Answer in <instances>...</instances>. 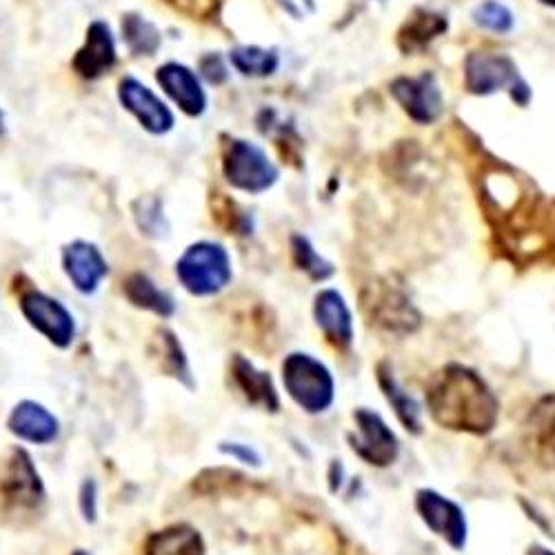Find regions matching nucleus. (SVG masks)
Listing matches in <instances>:
<instances>
[{
    "mask_svg": "<svg viewBox=\"0 0 555 555\" xmlns=\"http://www.w3.org/2000/svg\"><path fill=\"white\" fill-rule=\"evenodd\" d=\"M427 411L442 427L460 434L489 436L500 418V400L474 369L451 362L427 385Z\"/></svg>",
    "mask_w": 555,
    "mask_h": 555,
    "instance_id": "1",
    "label": "nucleus"
},
{
    "mask_svg": "<svg viewBox=\"0 0 555 555\" xmlns=\"http://www.w3.org/2000/svg\"><path fill=\"white\" fill-rule=\"evenodd\" d=\"M220 158L224 180L243 194H264L281 178V169L269 158V154L260 145L247 141V138H224Z\"/></svg>",
    "mask_w": 555,
    "mask_h": 555,
    "instance_id": "2",
    "label": "nucleus"
},
{
    "mask_svg": "<svg viewBox=\"0 0 555 555\" xmlns=\"http://www.w3.org/2000/svg\"><path fill=\"white\" fill-rule=\"evenodd\" d=\"M287 396L307 413H325L336 400V380L330 366L311 353L294 351L283 360Z\"/></svg>",
    "mask_w": 555,
    "mask_h": 555,
    "instance_id": "3",
    "label": "nucleus"
},
{
    "mask_svg": "<svg viewBox=\"0 0 555 555\" xmlns=\"http://www.w3.org/2000/svg\"><path fill=\"white\" fill-rule=\"evenodd\" d=\"M180 285L192 296H216L231 283V256L220 243L201 241L182 251L176 262Z\"/></svg>",
    "mask_w": 555,
    "mask_h": 555,
    "instance_id": "4",
    "label": "nucleus"
},
{
    "mask_svg": "<svg viewBox=\"0 0 555 555\" xmlns=\"http://www.w3.org/2000/svg\"><path fill=\"white\" fill-rule=\"evenodd\" d=\"M360 305L369 322L387 334L409 336L418 332L423 325L421 311L415 309L411 298L398 285L376 283L364 287Z\"/></svg>",
    "mask_w": 555,
    "mask_h": 555,
    "instance_id": "5",
    "label": "nucleus"
},
{
    "mask_svg": "<svg viewBox=\"0 0 555 555\" xmlns=\"http://www.w3.org/2000/svg\"><path fill=\"white\" fill-rule=\"evenodd\" d=\"M353 423L356 434H349L351 451L366 465L378 469L391 467L400 455V440L383 415L360 406L353 411Z\"/></svg>",
    "mask_w": 555,
    "mask_h": 555,
    "instance_id": "6",
    "label": "nucleus"
},
{
    "mask_svg": "<svg viewBox=\"0 0 555 555\" xmlns=\"http://www.w3.org/2000/svg\"><path fill=\"white\" fill-rule=\"evenodd\" d=\"M120 107L152 135H167L176 127V116L167 101H163L152 87L135 76H122L118 80Z\"/></svg>",
    "mask_w": 555,
    "mask_h": 555,
    "instance_id": "7",
    "label": "nucleus"
},
{
    "mask_svg": "<svg viewBox=\"0 0 555 555\" xmlns=\"http://www.w3.org/2000/svg\"><path fill=\"white\" fill-rule=\"evenodd\" d=\"M415 512L431 533L442 538L453 551L467 546L469 525L462 506L436 489H421L415 493Z\"/></svg>",
    "mask_w": 555,
    "mask_h": 555,
    "instance_id": "8",
    "label": "nucleus"
},
{
    "mask_svg": "<svg viewBox=\"0 0 555 555\" xmlns=\"http://www.w3.org/2000/svg\"><path fill=\"white\" fill-rule=\"evenodd\" d=\"M391 96L418 125H434L444 114V96L434 74L400 76L391 82Z\"/></svg>",
    "mask_w": 555,
    "mask_h": 555,
    "instance_id": "9",
    "label": "nucleus"
},
{
    "mask_svg": "<svg viewBox=\"0 0 555 555\" xmlns=\"http://www.w3.org/2000/svg\"><path fill=\"white\" fill-rule=\"evenodd\" d=\"M118 63V42L112 25L103 18L87 25L82 44L72 59V69L82 80H101Z\"/></svg>",
    "mask_w": 555,
    "mask_h": 555,
    "instance_id": "10",
    "label": "nucleus"
},
{
    "mask_svg": "<svg viewBox=\"0 0 555 555\" xmlns=\"http://www.w3.org/2000/svg\"><path fill=\"white\" fill-rule=\"evenodd\" d=\"M156 82L163 89V94L173 103V107H178L184 116L201 118L207 114V89L198 72H194L190 65L178 61L163 63L156 69Z\"/></svg>",
    "mask_w": 555,
    "mask_h": 555,
    "instance_id": "11",
    "label": "nucleus"
},
{
    "mask_svg": "<svg viewBox=\"0 0 555 555\" xmlns=\"http://www.w3.org/2000/svg\"><path fill=\"white\" fill-rule=\"evenodd\" d=\"M21 309L29 325L56 347L65 349L74 343V336H76L74 315L56 298L29 289L27 294L21 296Z\"/></svg>",
    "mask_w": 555,
    "mask_h": 555,
    "instance_id": "12",
    "label": "nucleus"
},
{
    "mask_svg": "<svg viewBox=\"0 0 555 555\" xmlns=\"http://www.w3.org/2000/svg\"><path fill=\"white\" fill-rule=\"evenodd\" d=\"M518 78V65L506 54L472 52L465 59V89L474 96H493Z\"/></svg>",
    "mask_w": 555,
    "mask_h": 555,
    "instance_id": "13",
    "label": "nucleus"
},
{
    "mask_svg": "<svg viewBox=\"0 0 555 555\" xmlns=\"http://www.w3.org/2000/svg\"><path fill=\"white\" fill-rule=\"evenodd\" d=\"M0 491H3V498L10 504L18 508H31L42 502L44 487L27 451L23 449L12 451L5 474L0 478Z\"/></svg>",
    "mask_w": 555,
    "mask_h": 555,
    "instance_id": "14",
    "label": "nucleus"
},
{
    "mask_svg": "<svg viewBox=\"0 0 555 555\" xmlns=\"http://www.w3.org/2000/svg\"><path fill=\"white\" fill-rule=\"evenodd\" d=\"M313 318L332 347L347 351L353 345V315L340 292L322 289L313 300Z\"/></svg>",
    "mask_w": 555,
    "mask_h": 555,
    "instance_id": "15",
    "label": "nucleus"
},
{
    "mask_svg": "<svg viewBox=\"0 0 555 555\" xmlns=\"http://www.w3.org/2000/svg\"><path fill=\"white\" fill-rule=\"evenodd\" d=\"M63 267L80 294H94L109 273L107 260L94 243L74 241L63 249Z\"/></svg>",
    "mask_w": 555,
    "mask_h": 555,
    "instance_id": "16",
    "label": "nucleus"
},
{
    "mask_svg": "<svg viewBox=\"0 0 555 555\" xmlns=\"http://www.w3.org/2000/svg\"><path fill=\"white\" fill-rule=\"evenodd\" d=\"M525 442L542 467H555V393L542 396L525 421Z\"/></svg>",
    "mask_w": 555,
    "mask_h": 555,
    "instance_id": "17",
    "label": "nucleus"
},
{
    "mask_svg": "<svg viewBox=\"0 0 555 555\" xmlns=\"http://www.w3.org/2000/svg\"><path fill=\"white\" fill-rule=\"evenodd\" d=\"M231 380H234L236 389L245 396L249 404L269 413L281 411V396H278L271 376L267 372H260L251 360L241 353L231 358Z\"/></svg>",
    "mask_w": 555,
    "mask_h": 555,
    "instance_id": "18",
    "label": "nucleus"
},
{
    "mask_svg": "<svg viewBox=\"0 0 555 555\" xmlns=\"http://www.w3.org/2000/svg\"><path fill=\"white\" fill-rule=\"evenodd\" d=\"M8 427L16 438L31 444H50L59 438L61 431L56 415L31 400H25L14 406Z\"/></svg>",
    "mask_w": 555,
    "mask_h": 555,
    "instance_id": "19",
    "label": "nucleus"
},
{
    "mask_svg": "<svg viewBox=\"0 0 555 555\" xmlns=\"http://www.w3.org/2000/svg\"><path fill=\"white\" fill-rule=\"evenodd\" d=\"M378 376V387L383 389V396L387 398V402L391 404L396 418L400 421V425L413 434L421 436L423 434V406L421 402L415 400L393 376V369L389 366V362H380L376 369Z\"/></svg>",
    "mask_w": 555,
    "mask_h": 555,
    "instance_id": "20",
    "label": "nucleus"
},
{
    "mask_svg": "<svg viewBox=\"0 0 555 555\" xmlns=\"http://www.w3.org/2000/svg\"><path fill=\"white\" fill-rule=\"evenodd\" d=\"M449 29V21L444 14H438L434 10H415L411 16H406L404 25L398 31V48L404 54L423 52L425 48L440 38Z\"/></svg>",
    "mask_w": 555,
    "mask_h": 555,
    "instance_id": "21",
    "label": "nucleus"
},
{
    "mask_svg": "<svg viewBox=\"0 0 555 555\" xmlns=\"http://www.w3.org/2000/svg\"><path fill=\"white\" fill-rule=\"evenodd\" d=\"M145 555H205V542L194 527L173 525L147 540Z\"/></svg>",
    "mask_w": 555,
    "mask_h": 555,
    "instance_id": "22",
    "label": "nucleus"
},
{
    "mask_svg": "<svg viewBox=\"0 0 555 555\" xmlns=\"http://www.w3.org/2000/svg\"><path fill=\"white\" fill-rule=\"evenodd\" d=\"M122 294L133 307L154 311L156 315L163 318H169L176 311L173 298L167 292H163L145 273H131L122 283Z\"/></svg>",
    "mask_w": 555,
    "mask_h": 555,
    "instance_id": "23",
    "label": "nucleus"
},
{
    "mask_svg": "<svg viewBox=\"0 0 555 555\" xmlns=\"http://www.w3.org/2000/svg\"><path fill=\"white\" fill-rule=\"evenodd\" d=\"M120 36L125 48L133 56H154L163 44L160 29L143 14L129 12L120 21Z\"/></svg>",
    "mask_w": 555,
    "mask_h": 555,
    "instance_id": "24",
    "label": "nucleus"
},
{
    "mask_svg": "<svg viewBox=\"0 0 555 555\" xmlns=\"http://www.w3.org/2000/svg\"><path fill=\"white\" fill-rule=\"evenodd\" d=\"M231 69H236L245 78H269L281 67V54L273 48L260 44H238L227 56Z\"/></svg>",
    "mask_w": 555,
    "mask_h": 555,
    "instance_id": "25",
    "label": "nucleus"
},
{
    "mask_svg": "<svg viewBox=\"0 0 555 555\" xmlns=\"http://www.w3.org/2000/svg\"><path fill=\"white\" fill-rule=\"evenodd\" d=\"M156 345H158V360H160L163 372L167 376L180 380L182 385L194 387L192 369H190L188 356H184L178 338L169 330H160L156 336Z\"/></svg>",
    "mask_w": 555,
    "mask_h": 555,
    "instance_id": "26",
    "label": "nucleus"
},
{
    "mask_svg": "<svg viewBox=\"0 0 555 555\" xmlns=\"http://www.w3.org/2000/svg\"><path fill=\"white\" fill-rule=\"evenodd\" d=\"M292 254H294L296 267L305 271L315 283H325L336 273L334 264L315 251V247L307 236H300V234L292 236Z\"/></svg>",
    "mask_w": 555,
    "mask_h": 555,
    "instance_id": "27",
    "label": "nucleus"
},
{
    "mask_svg": "<svg viewBox=\"0 0 555 555\" xmlns=\"http://www.w3.org/2000/svg\"><path fill=\"white\" fill-rule=\"evenodd\" d=\"M472 18L480 29L500 34V36L514 31V27H516L514 12L508 10L504 3H500V0H482V3H478L474 8Z\"/></svg>",
    "mask_w": 555,
    "mask_h": 555,
    "instance_id": "28",
    "label": "nucleus"
},
{
    "mask_svg": "<svg viewBox=\"0 0 555 555\" xmlns=\"http://www.w3.org/2000/svg\"><path fill=\"white\" fill-rule=\"evenodd\" d=\"M133 218L141 227L143 234L152 236V238H160L167 234V220L163 214V205L158 198H141L133 205Z\"/></svg>",
    "mask_w": 555,
    "mask_h": 555,
    "instance_id": "29",
    "label": "nucleus"
},
{
    "mask_svg": "<svg viewBox=\"0 0 555 555\" xmlns=\"http://www.w3.org/2000/svg\"><path fill=\"white\" fill-rule=\"evenodd\" d=\"M198 76H201L205 82L218 87V85H224V82L229 80V76H231V65H229V61L222 59L218 52H209V54H205V56L201 59V63H198Z\"/></svg>",
    "mask_w": 555,
    "mask_h": 555,
    "instance_id": "30",
    "label": "nucleus"
},
{
    "mask_svg": "<svg viewBox=\"0 0 555 555\" xmlns=\"http://www.w3.org/2000/svg\"><path fill=\"white\" fill-rule=\"evenodd\" d=\"M80 512L87 522H96L99 516V487L94 480H85L80 487Z\"/></svg>",
    "mask_w": 555,
    "mask_h": 555,
    "instance_id": "31",
    "label": "nucleus"
},
{
    "mask_svg": "<svg viewBox=\"0 0 555 555\" xmlns=\"http://www.w3.org/2000/svg\"><path fill=\"white\" fill-rule=\"evenodd\" d=\"M220 451L224 455H229V457L243 462V465H251V467H260L262 465L260 453L254 447H249V444H243V442H222Z\"/></svg>",
    "mask_w": 555,
    "mask_h": 555,
    "instance_id": "32",
    "label": "nucleus"
},
{
    "mask_svg": "<svg viewBox=\"0 0 555 555\" xmlns=\"http://www.w3.org/2000/svg\"><path fill=\"white\" fill-rule=\"evenodd\" d=\"M294 21H307L315 12V0H275Z\"/></svg>",
    "mask_w": 555,
    "mask_h": 555,
    "instance_id": "33",
    "label": "nucleus"
},
{
    "mask_svg": "<svg viewBox=\"0 0 555 555\" xmlns=\"http://www.w3.org/2000/svg\"><path fill=\"white\" fill-rule=\"evenodd\" d=\"M527 555H555L551 548H546V546H542V544H531L529 548H527Z\"/></svg>",
    "mask_w": 555,
    "mask_h": 555,
    "instance_id": "34",
    "label": "nucleus"
},
{
    "mask_svg": "<svg viewBox=\"0 0 555 555\" xmlns=\"http://www.w3.org/2000/svg\"><path fill=\"white\" fill-rule=\"evenodd\" d=\"M8 133V120H5V112L0 109V138Z\"/></svg>",
    "mask_w": 555,
    "mask_h": 555,
    "instance_id": "35",
    "label": "nucleus"
},
{
    "mask_svg": "<svg viewBox=\"0 0 555 555\" xmlns=\"http://www.w3.org/2000/svg\"><path fill=\"white\" fill-rule=\"evenodd\" d=\"M540 5H544V8H551V10H555V0H538Z\"/></svg>",
    "mask_w": 555,
    "mask_h": 555,
    "instance_id": "36",
    "label": "nucleus"
},
{
    "mask_svg": "<svg viewBox=\"0 0 555 555\" xmlns=\"http://www.w3.org/2000/svg\"><path fill=\"white\" fill-rule=\"evenodd\" d=\"M74 555H89V553H85V551H76Z\"/></svg>",
    "mask_w": 555,
    "mask_h": 555,
    "instance_id": "37",
    "label": "nucleus"
}]
</instances>
